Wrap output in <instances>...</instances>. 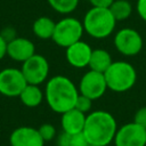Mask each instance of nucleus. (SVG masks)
Instances as JSON below:
<instances>
[{
  "label": "nucleus",
  "mask_w": 146,
  "mask_h": 146,
  "mask_svg": "<svg viewBox=\"0 0 146 146\" xmlns=\"http://www.w3.org/2000/svg\"><path fill=\"white\" fill-rule=\"evenodd\" d=\"M113 43L121 55L132 57L141 51L144 40L137 30L132 27H123L115 33Z\"/></svg>",
  "instance_id": "6"
},
{
  "label": "nucleus",
  "mask_w": 146,
  "mask_h": 146,
  "mask_svg": "<svg viewBox=\"0 0 146 146\" xmlns=\"http://www.w3.org/2000/svg\"><path fill=\"white\" fill-rule=\"evenodd\" d=\"M78 89L79 94L90 98L91 100H96L103 97L107 90L104 73L89 70L81 76Z\"/></svg>",
  "instance_id": "8"
},
{
  "label": "nucleus",
  "mask_w": 146,
  "mask_h": 146,
  "mask_svg": "<svg viewBox=\"0 0 146 146\" xmlns=\"http://www.w3.org/2000/svg\"><path fill=\"white\" fill-rule=\"evenodd\" d=\"M82 22L75 17H64L55 25L51 40L60 48H67L68 46L81 40L83 34Z\"/></svg>",
  "instance_id": "5"
},
{
  "label": "nucleus",
  "mask_w": 146,
  "mask_h": 146,
  "mask_svg": "<svg viewBox=\"0 0 146 146\" xmlns=\"http://www.w3.org/2000/svg\"><path fill=\"white\" fill-rule=\"evenodd\" d=\"M92 49L89 43L79 40L75 43L65 48V57L67 63L75 68H84L89 65Z\"/></svg>",
  "instance_id": "11"
},
{
  "label": "nucleus",
  "mask_w": 146,
  "mask_h": 146,
  "mask_svg": "<svg viewBox=\"0 0 146 146\" xmlns=\"http://www.w3.org/2000/svg\"><path fill=\"white\" fill-rule=\"evenodd\" d=\"M133 122L146 129V106L138 108L133 115Z\"/></svg>",
  "instance_id": "23"
},
{
  "label": "nucleus",
  "mask_w": 146,
  "mask_h": 146,
  "mask_svg": "<svg viewBox=\"0 0 146 146\" xmlns=\"http://www.w3.org/2000/svg\"><path fill=\"white\" fill-rule=\"evenodd\" d=\"M21 70L27 83L40 86L49 75V63L44 56L34 54L27 60L22 63Z\"/></svg>",
  "instance_id": "7"
},
{
  "label": "nucleus",
  "mask_w": 146,
  "mask_h": 146,
  "mask_svg": "<svg viewBox=\"0 0 146 146\" xmlns=\"http://www.w3.org/2000/svg\"><path fill=\"white\" fill-rule=\"evenodd\" d=\"M34 54L35 46L27 38L15 36L7 42V56H9L15 62L24 63Z\"/></svg>",
  "instance_id": "13"
},
{
  "label": "nucleus",
  "mask_w": 146,
  "mask_h": 146,
  "mask_svg": "<svg viewBox=\"0 0 146 146\" xmlns=\"http://www.w3.org/2000/svg\"><path fill=\"white\" fill-rule=\"evenodd\" d=\"M116 23L110 8L99 7H91L82 19L84 32L94 39L108 38L113 33Z\"/></svg>",
  "instance_id": "3"
},
{
  "label": "nucleus",
  "mask_w": 146,
  "mask_h": 146,
  "mask_svg": "<svg viewBox=\"0 0 146 146\" xmlns=\"http://www.w3.org/2000/svg\"><path fill=\"white\" fill-rule=\"evenodd\" d=\"M87 115L76 108L68 110L62 114L60 125L62 130L67 133H80L83 131Z\"/></svg>",
  "instance_id": "14"
},
{
  "label": "nucleus",
  "mask_w": 146,
  "mask_h": 146,
  "mask_svg": "<svg viewBox=\"0 0 146 146\" xmlns=\"http://www.w3.org/2000/svg\"><path fill=\"white\" fill-rule=\"evenodd\" d=\"M107 89L114 92H125L130 90L137 81L136 68L125 60L113 62L104 72Z\"/></svg>",
  "instance_id": "4"
},
{
  "label": "nucleus",
  "mask_w": 146,
  "mask_h": 146,
  "mask_svg": "<svg viewBox=\"0 0 146 146\" xmlns=\"http://www.w3.org/2000/svg\"><path fill=\"white\" fill-rule=\"evenodd\" d=\"M89 146H96V145H89Z\"/></svg>",
  "instance_id": "27"
},
{
  "label": "nucleus",
  "mask_w": 146,
  "mask_h": 146,
  "mask_svg": "<svg viewBox=\"0 0 146 146\" xmlns=\"http://www.w3.org/2000/svg\"><path fill=\"white\" fill-rule=\"evenodd\" d=\"M47 1L55 11L62 15H68L73 13L79 5V0H47Z\"/></svg>",
  "instance_id": "20"
},
{
  "label": "nucleus",
  "mask_w": 146,
  "mask_h": 146,
  "mask_svg": "<svg viewBox=\"0 0 146 146\" xmlns=\"http://www.w3.org/2000/svg\"><path fill=\"white\" fill-rule=\"evenodd\" d=\"M27 84L22 70L7 67L0 71V94L6 97H18Z\"/></svg>",
  "instance_id": "9"
},
{
  "label": "nucleus",
  "mask_w": 146,
  "mask_h": 146,
  "mask_svg": "<svg viewBox=\"0 0 146 146\" xmlns=\"http://www.w3.org/2000/svg\"><path fill=\"white\" fill-rule=\"evenodd\" d=\"M136 9H137L138 16L144 22H146V0H137Z\"/></svg>",
  "instance_id": "24"
},
{
  "label": "nucleus",
  "mask_w": 146,
  "mask_h": 146,
  "mask_svg": "<svg viewBox=\"0 0 146 146\" xmlns=\"http://www.w3.org/2000/svg\"><path fill=\"white\" fill-rule=\"evenodd\" d=\"M110 10L116 22L128 19L132 14V6L128 0H114L110 6Z\"/></svg>",
  "instance_id": "18"
},
{
  "label": "nucleus",
  "mask_w": 146,
  "mask_h": 146,
  "mask_svg": "<svg viewBox=\"0 0 146 146\" xmlns=\"http://www.w3.org/2000/svg\"><path fill=\"white\" fill-rule=\"evenodd\" d=\"M9 144L10 146H44V140L38 129L23 125L13 130L9 136Z\"/></svg>",
  "instance_id": "12"
},
{
  "label": "nucleus",
  "mask_w": 146,
  "mask_h": 146,
  "mask_svg": "<svg viewBox=\"0 0 146 146\" xmlns=\"http://www.w3.org/2000/svg\"><path fill=\"white\" fill-rule=\"evenodd\" d=\"M7 56V40L0 33V60Z\"/></svg>",
  "instance_id": "26"
},
{
  "label": "nucleus",
  "mask_w": 146,
  "mask_h": 146,
  "mask_svg": "<svg viewBox=\"0 0 146 146\" xmlns=\"http://www.w3.org/2000/svg\"><path fill=\"white\" fill-rule=\"evenodd\" d=\"M115 146H146V129L136 122L117 128L114 140Z\"/></svg>",
  "instance_id": "10"
},
{
  "label": "nucleus",
  "mask_w": 146,
  "mask_h": 146,
  "mask_svg": "<svg viewBox=\"0 0 146 146\" xmlns=\"http://www.w3.org/2000/svg\"><path fill=\"white\" fill-rule=\"evenodd\" d=\"M18 97L23 103V105L33 108V107H38L42 103L44 98V92L40 89L39 86L27 83Z\"/></svg>",
  "instance_id": "15"
},
{
  "label": "nucleus",
  "mask_w": 146,
  "mask_h": 146,
  "mask_svg": "<svg viewBox=\"0 0 146 146\" xmlns=\"http://www.w3.org/2000/svg\"><path fill=\"white\" fill-rule=\"evenodd\" d=\"M116 130L115 117L107 111L97 110L87 115L82 132L89 145L107 146L113 143Z\"/></svg>",
  "instance_id": "2"
},
{
  "label": "nucleus",
  "mask_w": 146,
  "mask_h": 146,
  "mask_svg": "<svg viewBox=\"0 0 146 146\" xmlns=\"http://www.w3.org/2000/svg\"><path fill=\"white\" fill-rule=\"evenodd\" d=\"M113 63L111 54L105 49H92L88 67L92 71L104 73Z\"/></svg>",
  "instance_id": "16"
},
{
  "label": "nucleus",
  "mask_w": 146,
  "mask_h": 146,
  "mask_svg": "<svg viewBox=\"0 0 146 146\" xmlns=\"http://www.w3.org/2000/svg\"><path fill=\"white\" fill-rule=\"evenodd\" d=\"M56 23L48 16H41L33 22L32 31L34 35L41 40H49L52 38Z\"/></svg>",
  "instance_id": "17"
},
{
  "label": "nucleus",
  "mask_w": 146,
  "mask_h": 146,
  "mask_svg": "<svg viewBox=\"0 0 146 146\" xmlns=\"http://www.w3.org/2000/svg\"><path fill=\"white\" fill-rule=\"evenodd\" d=\"M58 146H89L83 132L80 133H67L62 131L57 139Z\"/></svg>",
  "instance_id": "19"
},
{
  "label": "nucleus",
  "mask_w": 146,
  "mask_h": 146,
  "mask_svg": "<svg viewBox=\"0 0 146 146\" xmlns=\"http://www.w3.org/2000/svg\"><path fill=\"white\" fill-rule=\"evenodd\" d=\"M79 89L73 81L64 75L50 78L44 88V98L51 111L58 114L74 108Z\"/></svg>",
  "instance_id": "1"
},
{
  "label": "nucleus",
  "mask_w": 146,
  "mask_h": 146,
  "mask_svg": "<svg viewBox=\"0 0 146 146\" xmlns=\"http://www.w3.org/2000/svg\"><path fill=\"white\" fill-rule=\"evenodd\" d=\"M91 7H99V8H110L114 0H88Z\"/></svg>",
  "instance_id": "25"
},
{
  "label": "nucleus",
  "mask_w": 146,
  "mask_h": 146,
  "mask_svg": "<svg viewBox=\"0 0 146 146\" xmlns=\"http://www.w3.org/2000/svg\"><path fill=\"white\" fill-rule=\"evenodd\" d=\"M38 130H39V132H40L42 139L44 140V143L52 140V139L56 137V135H57L56 128H55V125H52L51 123H43V124H41V125L38 128Z\"/></svg>",
  "instance_id": "21"
},
{
  "label": "nucleus",
  "mask_w": 146,
  "mask_h": 146,
  "mask_svg": "<svg viewBox=\"0 0 146 146\" xmlns=\"http://www.w3.org/2000/svg\"><path fill=\"white\" fill-rule=\"evenodd\" d=\"M92 102H94V100H91L90 98H88V97H86V96L79 94V96H78V98H76V102H75L74 108H76L78 111H80V112L87 114V113H89V112L91 111Z\"/></svg>",
  "instance_id": "22"
}]
</instances>
